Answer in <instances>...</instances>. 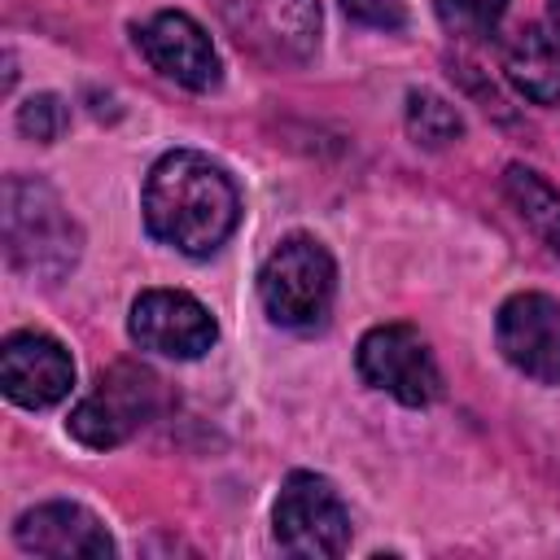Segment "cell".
<instances>
[{
  "instance_id": "1",
  "label": "cell",
  "mask_w": 560,
  "mask_h": 560,
  "mask_svg": "<svg viewBox=\"0 0 560 560\" xmlns=\"http://www.w3.org/2000/svg\"><path fill=\"white\" fill-rule=\"evenodd\" d=\"M140 210L153 241L188 258H206L232 236L241 219V192L210 153L171 149L149 166Z\"/></svg>"
},
{
  "instance_id": "2",
  "label": "cell",
  "mask_w": 560,
  "mask_h": 560,
  "mask_svg": "<svg viewBox=\"0 0 560 560\" xmlns=\"http://www.w3.org/2000/svg\"><path fill=\"white\" fill-rule=\"evenodd\" d=\"M0 241L18 276L57 284L74 271L83 232L52 184L35 175H9L0 188Z\"/></svg>"
},
{
  "instance_id": "3",
  "label": "cell",
  "mask_w": 560,
  "mask_h": 560,
  "mask_svg": "<svg viewBox=\"0 0 560 560\" xmlns=\"http://www.w3.org/2000/svg\"><path fill=\"white\" fill-rule=\"evenodd\" d=\"M332 293L337 267L315 236H284L258 267V302L280 328H319L332 311Z\"/></svg>"
},
{
  "instance_id": "4",
  "label": "cell",
  "mask_w": 560,
  "mask_h": 560,
  "mask_svg": "<svg viewBox=\"0 0 560 560\" xmlns=\"http://www.w3.org/2000/svg\"><path fill=\"white\" fill-rule=\"evenodd\" d=\"M158 411V376L140 363H114L96 376V385L74 402L66 429L88 451L122 446L140 433Z\"/></svg>"
},
{
  "instance_id": "5",
  "label": "cell",
  "mask_w": 560,
  "mask_h": 560,
  "mask_svg": "<svg viewBox=\"0 0 560 560\" xmlns=\"http://www.w3.org/2000/svg\"><path fill=\"white\" fill-rule=\"evenodd\" d=\"M271 534L289 556L332 560L350 547V512L328 477L289 472L271 508Z\"/></svg>"
},
{
  "instance_id": "6",
  "label": "cell",
  "mask_w": 560,
  "mask_h": 560,
  "mask_svg": "<svg viewBox=\"0 0 560 560\" xmlns=\"http://www.w3.org/2000/svg\"><path fill=\"white\" fill-rule=\"evenodd\" d=\"M359 376L402 407H429L442 398V368L429 341L411 324H376L354 350Z\"/></svg>"
},
{
  "instance_id": "7",
  "label": "cell",
  "mask_w": 560,
  "mask_h": 560,
  "mask_svg": "<svg viewBox=\"0 0 560 560\" xmlns=\"http://www.w3.org/2000/svg\"><path fill=\"white\" fill-rule=\"evenodd\" d=\"M223 31L271 66H298L319 44V0H214Z\"/></svg>"
},
{
  "instance_id": "8",
  "label": "cell",
  "mask_w": 560,
  "mask_h": 560,
  "mask_svg": "<svg viewBox=\"0 0 560 560\" xmlns=\"http://www.w3.org/2000/svg\"><path fill=\"white\" fill-rule=\"evenodd\" d=\"M127 332L140 350H153L166 359H201L219 341L214 315L184 289H144L131 302Z\"/></svg>"
},
{
  "instance_id": "9",
  "label": "cell",
  "mask_w": 560,
  "mask_h": 560,
  "mask_svg": "<svg viewBox=\"0 0 560 560\" xmlns=\"http://www.w3.org/2000/svg\"><path fill=\"white\" fill-rule=\"evenodd\" d=\"M503 359L529 381L560 385V302L547 293H512L494 315Z\"/></svg>"
},
{
  "instance_id": "10",
  "label": "cell",
  "mask_w": 560,
  "mask_h": 560,
  "mask_svg": "<svg viewBox=\"0 0 560 560\" xmlns=\"http://www.w3.org/2000/svg\"><path fill=\"white\" fill-rule=\"evenodd\" d=\"M0 385L18 407H52L74 385V359L48 332H9L0 346Z\"/></svg>"
},
{
  "instance_id": "11",
  "label": "cell",
  "mask_w": 560,
  "mask_h": 560,
  "mask_svg": "<svg viewBox=\"0 0 560 560\" xmlns=\"http://www.w3.org/2000/svg\"><path fill=\"white\" fill-rule=\"evenodd\" d=\"M136 44L149 57V66L158 74L175 79L179 88H192V92L219 88V52L197 18H188L179 9H162L140 26Z\"/></svg>"
},
{
  "instance_id": "12",
  "label": "cell",
  "mask_w": 560,
  "mask_h": 560,
  "mask_svg": "<svg viewBox=\"0 0 560 560\" xmlns=\"http://www.w3.org/2000/svg\"><path fill=\"white\" fill-rule=\"evenodd\" d=\"M13 538L26 556H48V560H109L114 556V538L101 525V516L66 499L22 512L13 525Z\"/></svg>"
},
{
  "instance_id": "13",
  "label": "cell",
  "mask_w": 560,
  "mask_h": 560,
  "mask_svg": "<svg viewBox=\"0 0 560 560\" xmlns=\"http://www.w3.org/2000/svg\"><path fill=\"white\" fill-rule=\"evenodd\" d=\"M503 74L534 105H560V35L538 22L516 26L503 39Z\"/></svg>"
},
{
  "instance_id": "14",
  "label": "cell",
  "mask_w": 560,
  "mask_h": 560,
  "mask_svg": "<svg viewBox=\"0 0 560 560\" xmlns=\"http://www.w3.org/2000/svg\"><path fill=\"white\" fill-rule=\"evenodd\" d=\"M503 197L512 201V210L521 214V223L560 258V192L538 171L512 162L503 171Z\"/></svg>"
},
{
  "instance_id": "15",
  "label": "cell",
  "mask_w": 560,
  "mask_h": 560,
  "mask_svg": "<svg viewBox=\"0 0 560 560\" xmlns=\"http://www.w3.org/2000/svg\"><path fill=\"white\" fill-rule=\"evenodd\" d=\"M407 136L424 149H446L464 136L459 109L438 92H411L407 96Z\"/></svg>"
},
{
  "instance_id": "16",
  "label": "cell",
  "mask_w": 560,
  "mask_h": 560,
  "mask_svg": "<svg viewBox=\"0 0 560 560\" xmlns=\"http://www.w3.org/2000/svg\"><path fill=\"white\" fill-rule=\"evenodd\" d=\"M433 9H438V22L451 35L481 39L499 26V18L508 13V0H433Z\"/></svg>"
},
{
  "instance_id": "17",
  "label": "cell",
  "mask_w": 560,
  "mask_h": 560,
  "mask_svg": "<svg viewBox=\"0 0 560 560\" xmlns=\"http://www.w3.org/2000/svg\"><path fill=\"white\" fill-rule=\"evenodd\" d=\"M66 127H70V109H66V101L52 96V92H39V96H31V101L18 109V131L31 136V140H39V144L61 140Z\"/></svg>"
},
{
  "instance_id": "18",
  "label": "cell",
  "mask_w": 560,
  "mask_h": 560,
  "mask_svg": "<svg viewBox=\"0 0 560 560\" xmlns=\"http://www.w3.org/2000/svg\"><path fill=\"white\" fill-rule=\"evenodd\" d=\"M341 9L376 31H398L407 22V0H341Z\"/></svg>"
},
{
  "instance_id": "19",
  "label": "cell",
  "mask_w": 560,
  "mask_h": 560,
  "mask_svg": "<svg viewBox=\"0 0 560 560\" xmlns=\"http://www.w3.org/2000/svg\"><path fill=\"white\" fill-rule=\"evenodd\" d=\"M551 26H556V35H560V0H551Z\"/></svg>"
}]
</instances>
